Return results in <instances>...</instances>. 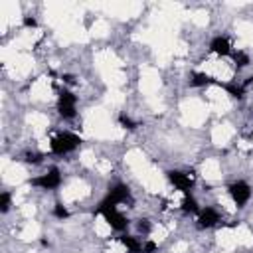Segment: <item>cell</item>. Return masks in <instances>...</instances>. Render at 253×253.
I'll list each match as a JSON object with an SVG mask.
<instances>
[{
    "instance_id": "obj_1",
    "label": "cell",
    "mask_w": 253,
    "mask_h": 253,
    "mask_svg": "<svg viewBox=\"0 0 253 253\" xmlns=\"http://www.w3.org/2000/svg\"><path fill=\"white\" fill-rule=\"evenodd\" d=\"M81 142H83L81 136L75 134V132H59V134H55V136L51 138L49 148H51L53 154L63 156V154H69V152L77 150Z\"/></svg>"
},
{
    "instance_id": "obj_2",
    "label": "cell",
    "mask_w": 253,
    "mask_h": 253,
    "mask_svg": "<svg viewBox=\"0 0 253 253\" xmlns=\"http://www.w3.org/2000/svg\"><path fill=\"white\" fill-rule=\"evenodd\" d=\"M97 213L103 215L105 221L109 223V227L115 229V231H125L128 227V219L117 210V206H107V204L101 202L99 208H97Z\"/></svg>"
},
{
    "instance_id": "obj_3",
    "label": "cell",
    "mask_w": 253,
    "mask_h": 253,
    "mask_svg": "<svg viewBox=\"0 0 253 253\" xmlns=\"http://www.w3.org/2000/svg\"><path fill=\"white\" fill-rule=\"evenodd\" d=\"M57 113L61 119H73L77 115V97L69 91V89H63L57 97Z\"/></svg>"
},
{
    "instance_id": "obj_4",
    "label": "cell",
    "mask_w": 253,
    "mask_h": 253,
    "mask_svg": "<svg viewBox=\"0 0 253 253\" xmlns=\"http://www.w3.org/2000/svg\"><path fill=\"white\" fill-rule=\"evenodd\" d=\"M227 192H229V196H231V200H233V204L237 208H245V204L251 200V186L245 180L231 182L229 188H227Z\"/></svg>"
},
{
    "instance_id": "obj_5",
    "label": "cell",
    "mask_w": 253,
    "mask_h": 253,
    "mask_svg": "<svg viewBox=\"0 0 253 253\" xmlns=\"http://www.w3.org/2000/svg\"><path fill=\"white\" fill-rule=\"evenodd\" d=\"M32 186H36L40 190H57L61 186V174L57 168H49L45 174L32 178Z\"/></svg>"
},
{
    "instance_id": "obj_6",
    "label": "cell",
    "mask_w": 253,
    "mask_h": 253,
    "mask_svg": "<svg viewBox=\"0 0 253 253\" xmlns=\"http://www.w3.org/2000/svg\"><path fill=\"white\" fill-rule=\"evenodd\" d=\"M126 200H130V190H128L126 184H121L119 182V184H115L109 190V194L103 200V204H107V206H119V204H125Z\"/></svg>"
},
{
    "instance_id": "obj_7",
    "label": "cell",
    "mask_w": 253,
    "mask_h": 253,
    "mask_svg": "<svg viewBox=\"0 0 253 253\" xmlns=\"http://www.w3.org/2000/svg\"><path fill=\"white\" fill-rule=\"evenodd\" d=\"M168 174V180L174 184V188H178L180 192L184 194H190L192 186H194V178L188 174V172H182V170H170L166 172Z\"/></svg>"
},
{
    "instance_id": "obj_8",
    "label": "cell",
    "mask_w": 253,
    "mask_h": 253,
    "mask_svg": "<svg viewBox=\"0 0 253 253\" xmlns=\"http://www.w3.org/2000/svg\"><path fill=\"white\" fill-rule=\"evenodd\" d=\"M219 221H221V217H219L217 210H215V208H211V206L202 208V210H200V213H198V225H200L202 229L215 227Z\"/></svg>"
},
{
    "instance_id": "obj_9",
    "label": "cell",
    "mask_w": 253,
    "mask_h": 253,
    "mask_svg": "<svg viewBox=\"0 0 253 253\" xmlns=\"http://www.w3.org/2000/svg\"><path fill=\"white\" fill-rule=\"evenodd\" d=\"M210 49H211V53L221 55V57H225V55H231V53H233L231 43H229V40H227L225 36H215V38L210 42Z\"/></svg>"
},
{
    "instance_id": "obj_10",
    "label": "cell",
    "mask_w": 253,
    "mask_h": 253,
    "mask_svg": "<svg viewBox=\"0 0 253 253\" xmlns=\"http://www.w3.org/2000/svg\"><path fill=\"white\" fill-rule=\"evenodd\" d=\"M190 85L192 87H208V85H221L219 81H215L211 75L208 73H202V71H196L190 75Z\"/></svg>"
},
{
    "instance_id": "obj_11",
    "label": "cell",
    "mask_w": 253,
    "mask_h": 253,
    "mask_svg": "<svg viewBox=\"0 0 253 253\" xmlns=\"http://www.w3.org/2000/svg\"><path fill=\"white\" fill-rule=\"evenodd\" d=\"M121 243L126 247L128 253H142V243L134 235H121Z\"/></svg>"
},
{
    "instance_id": "obj_12",
    "label": "cell",
    "mask_w": 253,
    "mask_h": 253,
    "mask_svg": "<svg viewBox=\"0 0 253 253\" xmlns=\"http://www.w3.org/2000/svg\"><path fill=\"white\" fill-rule=\"evenodd\" d=\"M200 206H198V200L192 196V194H184L182 198V211L186 213H200Z\"/></svg>"
},
{
    "instance_id": "obj_13",
    "label": "cell",
    "mask_w": 253,
    "mask_h": 253,
    "mask_svg": "<svg viewBox=\"0 0 253 253\" xmlns=\"http://www.w3.org/2000/svg\"><path fill=\"white\" fill-rule=\"evenodd\" d=\"M223 89L233 97V99H243L245 97V89H243V85H237V83H225L223 85Z\"/></svg>"
},
{
    "instance_id": "obj_14",
    "label": "cell",
    "mask_w": 253,
    "mask_h": 253,
    "mask_svg": "<svg viewBox=\"0 0 253 253\" xmlns=\"http://www.w3.org/2000/svg\"><path fill=\"white\" fill-rule=\"evenodd\" d=\"M231 55H233V61H235V67H237V69H243V67L249 65V55H247L245 51H235V53H231Z\"/></svg>"
},
{
    "instance_id": "obj_15",
    "label": "cell",
    "mask_w": 253,
    "mask_h": 253,
    "mask_svg": "<svg viewBox=\"0 0 253 253\" xmlns=\"http://www.w3.org/2000/svg\"><path fill=\"white\" fill-rule=\"evenodd\" d=\"M119 125L123 126V128H128V130H134L136 126H138V123L136 121H132L128 115H125V113H121L119 115Z\"/></svg>"
},
{
    "instance_id": "obj_16",
    "label": "cell",
    "mask_w": 253,
    "mask_h": 253,
    "mask_svg": "<svg viewBox=\"0 0 253 253\" xmlns=\"http://www.w3.org/2000/svg\"><path fill=\"white\" fill-rule=\"evenodd\" d=\"M10 202H12V194H10V192H2V194H0V211H2V213H8Z\"/></svg>"
},
{
    "instance_id": "obj_17",
    "label": "cell",
    "mask_w": 253,
    "mask_h": 253,
    "mask_svg": "<svg viewBox=\"0 0 253 253\" xmlns=\"http://www.w3.org/2000/svg\"><path fill=\"white\" fill-rule=\"evenodd\" d=\"M53 215H55L57 219H67V217H69V210H67L63 204H55V206H53Z\"/></svg>"
},
{
    "instance_id": "obj_18",
    "label": "cell",
    "mask_w": 253,
    "mask_h": 253,
    "mask_svg": "<svg viewBox=\"0 0 253 253\" xmlns=\"http://www.w3.org/2000/svg\"><path fill=\"white\" fill-rule=\"evenodd\" d=\"M42 158H43V154H40V152H28L24 160L28 164H38V162H42Z\"/></svg>"
},
{
    "instance_id": "obj_19",
    "label": "cell",
    "mask_w": 253,
    "mask_h": 253,
    "mask_svg": "<svg viewBox=\"0 0 253 253\" xmlns=\"http://www.w3.org/2000/svg\"><path fill=\"white\" fill-rule=\"evenodd\" d=\"M136 229H138L140 233L148 235V233H150V223H148V219H138V223H136Z\"/></svg>"
},
{
    "instance_id": "obj_20",
    "label": "cell",
    "mask_w": 253,
    "mask_h": 253,
    "mask_svg": "<svg viewBox=\"0 0 253 253\" xmlns=\"http://www.w3.org/2000/svg\"><path fill=\"white\" fill-rule=\"evenodd\" d=\"M156 249H158V245L154 241H150V239H146L142 243V253H156Z\"/></svg>"
},
{
    "instance_id": "obj_21",
    "label": "cell",
    "mask_w": 253,
    "mask_h": 253,
    "mask_svg": "<svg viewBox=\"0 0 253 253\" xmlns=\"http://www.w3.org/2000/svg\"><path fill=\"white\" fill-rule=\"evenodd\" d=\"M22 22H24V26H26V28H36V26H38L36 18H32V16H24V20H22Z\"/></svg>"
},
{
    "instance_id": "obj_22",
    "label": "cell",
    "mask_w": 253,
    "mask_h": 253,
    "mask_svg": "<svg viewBox=\"0 0 253 253\" xmlns=\"http://www.w3.org/2000/svg\"><path fill=\"white\" fill-rule=\"evenodd\" d=\"M241 85H243V89H245V91H249V89L253 87V75H251V77H247V79H245Z\"/></svg>"
},
{
    "instance_id": "obj_23",
    "label": "cell",
    "mask_w": 253,
    "mask_h": 253,
    "mask_svg": "<svg viewBox=\"0 0 253 253\" xmlns=\"http://www.w3.org/2000/svg\"><path fill=\"white\" fill-rule=\"evenodd\" d=\"M61 79H63L65 83H73V81H75V79H73V75H63Z\"/></svg>"
}]
</instances>
